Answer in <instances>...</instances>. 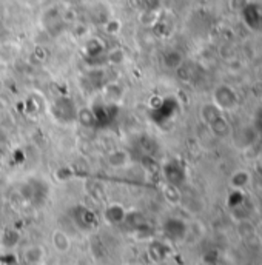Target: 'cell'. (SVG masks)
Masks as SVG:
<instances>
[{
	"label": "cell",
	"instance_id": "obj_7",
	"mask_svg": "<svg viewBox=\"0 0 262 265\" xmlns=\"http://www.w3.org/2000/svg\"><path fill=\"white\" fill-rule=\"evenodd\" d=\"M108 61H110L111 63H122V62L125 61V54H123V51H121V50H113V51L110 53Z\"/></svg>",
	"mask_w": 262,
	"mask_h": 265
},
{
	"label": "cell",
	"instance_id": "obj_8",
	"mask_svg": "<svg viewBox=\"0 0 262 265\" xmlns=\"http://www.w3.org/2000/svg\"><path fill=\"white\" fill-rule=\"evenodd\" d=\"M119 28H121V23L118 20H108V23L105 25V29H106V33H118L119 31Z\"/></svg>",
	"mask_w": 262,
	"mask_h": 265
},
{
	"label": "cell",
	"instance_id": "obj_4",
	"mask_svg": "<svg viewBox=\"0 0 262 265\" xmlns=\"http://www.w3.org/2000/svg\"><path fill=\"white\" fill-rule=\"evenodd\" d=\"M123 216H125V211L119 205H113V207H110L108 211H106V218L111 222H121L123 219Z\"/></svg>",
	"mask_w": 262,
	"mask_h": 265
},
{
	"label": "cell",
	"instance_id": "obj_2",
	"mask_svg": "<svg viewBox=\"0 0 262 265\" xmlns=\"http://www.w3.org/2000/svg\"><path fill=\"white\" fill-rule=\"evenodd\" d=\"M53 245L59 250L60 253L63 251H68V248H70V239H68V236L63 233V231H54L53 233Z\"/></svg>",
	"mask_w": 262,
	"mask_h": 265
},
{
	"label": "cell",
	"instance_id": "obj_3",
	"mask_svg": "<svg viewBox=\"0 0 262 265\" xmlns=\"http://www.w3.org/2000/svg\"><path fill=\"white\" fill-rule=\"evenodd\" d=\"M77 119H79V122L83 126H93V125H96V122H98L96 114L91 108H82V110L77 111Z\"/></svg>",
	"mask_w": 262,
	"mask_h": 265
},
{
	"label": "cell",
	"instance_id": "obj_6",
	"mask_svg": "<svg viewBox=\"0 0 262 265\" xmlns=\"http://www.w3.org/2000/svg\"><path fill=\"white\" fill-rule=\"evenodd\" d=\"M125 162H127V153H123V151H114L110 156V163L114 166H121Z\"/></svg>",
	"mask_w": 262,
	"mask_h": 265
},
{
	"label": "cell",
	"instance_id": "obj_5",
	"mask_svg": "<svg viewBox=\"0 0 262 265\" xmlns=\"http://www.w3.org/2000/svg\"><path fill=\"white\" fill-rule=\"evenodd\" d=\"M86 53H88V56H91V57H98V56H101V53H102V43L99 42V41H90L88 43H86Z\"/></svg>",
	"mask_w": 262,
	"mask_h": 265
},
{
	"label": "cell",
	"instance_id": "obj_1",
	"mask_svg": "<svg viewBox=\"0 0 262 265\" xmlns=\"http://www.w3.org/2000/svg\"><path fill=\"white\" fill-rule=\"evenodd\" d=\"M54 114L57 119H60L63 122H71L77 117V108L71 99L62 97L60 101H57L54 103Z\"/></svg>",
	"mask_w": 262,
	"mask_h": 265
}]
</instances>
